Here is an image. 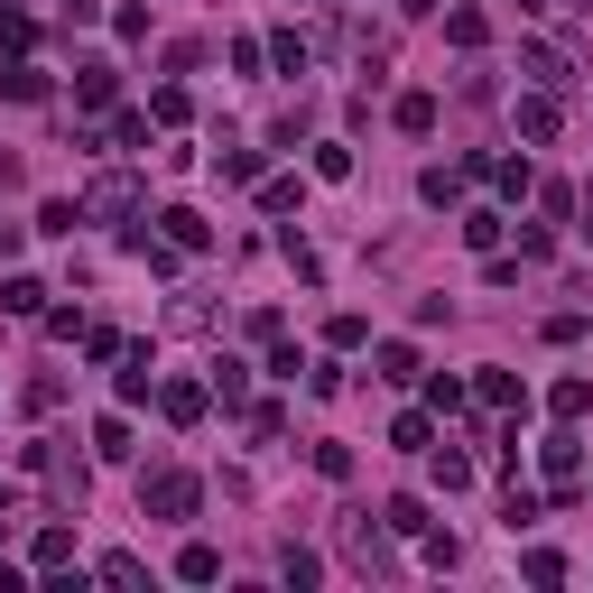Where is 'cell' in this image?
<instances>
[{"label":"cell","mask_w":593,"mask_h":593,"mask_svg":"<svg viewBox=\"0 0 593 593\" xmlns=\"http://www.w3.org/2000/svg\"><path fill=\"white\" fill-rule=\"evenodd\" d=\"M29 473H38V482H57V501H84V463H74L65 436H38V446H29Z\"/></svg>","instance_id":"cell-1"},{"label":"cell","mask_w":593,"mask_h":593,"mask_svg":"<svg viewBox=\"0 0 593 593\" xmlns=\"http://www.w3.org/2000/svg\"><path fill=\"white\" fill-rule=\"evenodd\" d=\"M195 501H204L195 473H149L140 482V510H159V520H195Z\"/></svg>","instance_id":"cell-2"},{"label":"cell","mask_w":593,"mask_h":593,"mask_svg":"<svg viewBox=\"0 0 593 593\" xmlns=\"http://www.w3.org/2000/svg\"><path fill=\"white\" fill-rule=\"evenodd\" d=\"M538 463H548L556 501H575V436H548V446H538Z\"/></svg>","instance_id":"cell-3"},{"label":"cell","mask_w":593,"mask_h":593,"mask_svg":"<svg viewBox=\"0 0 593 593\" xmlns=\"http://www.w3.org/2000/svg\"><path fill=\"white\" fill-rule=\"evenodd\" d=\"M93 214H140V176H102V186H93Z\"/></svg>","instance_id":"cell-4"},{"label":"cell","mask_w":593,"mask_h":593,"mask_svg":"<svg viewBox=\"0 0 593 593\" xmlns=\"http://www.w3.org/2000/svg\"><path fill=\"white\" fill-rule=\"evenodd\" d=\"M159 408H167L176 427H195L204 418V390H195V380H159Z\"/></svg>","instance_id":"cell-5"},{"label":"cell","mask_w":593,"mask_h":593,"mask_svg":"<svg viewBox=\"0 0 593 593\" xmlns=\"http://www.w3.org/2000/svg\"><path fill=\"white\" fill-rule=\"evenodd\" d=\"M0 93H10V102H47V74L29 57H10V65H0Z\"/></svg>","instance_id":"cell-6"},{"label":"cell","mask_w":593,"mask_h":593,"mask_svg":"<svg viewBox=\"0 0 593 593\" xmlns=\"http://www.w3.org/2000/svg\"><path fill=\"white\" fill-rule=\"evenodd\" d=\"M159 223H167V242H176V251H204V242H214V223L186 214V204H176V214H159Z\"/></svg>","instance_id":"cell-7"},{"label":"cell","mask_w":593,"mask_h":593,"mask_svg":"<svg viewBox=\"0 0 593 593\" xmlns=\"http://www.w3.org/2000/svg\"><path fill=\"white\" fill-rule=\"evenodd\" d=\"M399 131H408V140L436 131V93H399Z\"/></svg>","instance_id":"cell-8"},{"label":"cell","mask_w":593,"mask_h":593,"mask_svg":"<svg viewBox=\"0 0 593 593\" xmlns=\"http://www.w3.org/2000/svg\"><path fill=\"white\" fill-rule=\"evenodd\" d=\"M520 140H556V102H548V93L520 102Z\"/></svg>","instance_id":"cell-9"},{"label":"cell","mask_w":593,"mask_h":593,"mask_svg":"<svg viewBox=\"0 0 593 593\" xmlns=\"http://www.w3.org/2000/svg\"><path fill=\"white\" fill-rule=\"evenodd\" d=\"M473 399H482V408H529V399H520V380H510V371H482V380H473Z\"/></svg>","instance_id":"cell-10"},{"label":"cell","mask_w":593,"mask_h":593,"mask_svg":"<svg viewBox=\"0 0 593 593\" xmlns=\"http://www.w3.org/2000/svg\"><path fill=\"white\" fill-rule=\"evenodd\" d=\"M159 390V371H149V352H121V399H149Z\"/></svg>","instance_id":"cell-11"},{"label":"cell","mask_w":593,"mask_h":593,"mask_svg":"<svg viewBox=\"0 0 593 593\" xmlns=\"http://www.w3.org/2000/svg\"><path fill=\"white\" fill-rule=\"evenodd\" d=\"M0 306H10V316H47V288H38V278H10V288H0Z\"/></svg>","instance_id":"cell-12"},{"label":"cell","mask_w":593,"mask_h":593,"mask_svg":"<svg viewBox=\"0 0 593 593\" xmlns=\"http://www.w3.org/2000/svg\"><path fill=\"white\" fill-rule=\"evenodd\" d=\"M93 454H102V463L131 454V418H102V427H93Z\"/></svg>","instance_id":"cell-13"},{"label":"cell","mask_w":593,"mask_h":593,"mask_svg":"<svg viewBox=\"0 0 593 593\" xmlns=\"http://www.w3.org/2000/svg\"><path fill=\"white\" fill-rule=\"evenodd\" d=\"M427 362H418V344H380V380H418Z\"/></svg>","instance_id":"cell-14"},{"label":"cell","mask_w":593,"mask_h":593,"mask_svg":"<svg viewBox=\"0 0 593 593\" xmlns=\"http://www.w3.org/2000/svg\"><path fill=\"white\" fill-rule=\"evenodd\" d=\"M390 446H399V454H427V446H436V427H427V418H418V408H408V418H399V427H390Z\"/></svg>","instance_id":"cell-15"},{"label":"cell","mask_w":593,"mask_h":593,"mask_svg":"<svg viewBox=\"0 0 593 593\" xmlns=\"http://www.w3.org/2000/svg\"><path fill=\"white\" fill-rule=\"evenodd\" d=\"M380 520H390V529H399V538H427V501H408V492H399V501H390V510H380Z\"/></svg>","instance_id":"cell-16"},{"label":"cell","mask_w":593,"mask_h":593,"mask_svg":"<svg viewBox=\"0 0 593 593\" xmlns=\"http://www.w3.org/2000/svg\"><path fill=\"white\" fill-rule=\"evenodd\" d=\"M427 463H436V482H446V492H463V482H473V463L446 454V446H427Z\"/></svg>","instance_id":"cell-17"},{"label":"cell","mask_w":593,"mask_h":593,"mask_svg":"<svg viewBox=\"0 0 593 593\" xmlns=\"http://www.w3.org/2000/svg\"><path fill=\"white\" fill-rule=\"evenodd\" d=\"M446 38H454V47H482V38H492V19H482V10H454Z\"/></svg>","instance_id":"cell-18"},{"label":"cell","mask_w":593,"mask_h":593,"mask_svg":"<svg viewBox=\"0 0 593 593\" xmlns=\"http://www.w3.org/2000/svg\"><path fill=\"white\" fill-rule=\"evenodd\" d=\"M548 399H556V418H584V408H593V380H556Z\"/></svg>","instance_id":"cell-19"},{"label":"cell","mask_w":593,"mask_h":593,"mask_svg":"<svg viewBox=\"0 0 593 593\" xmlns=\"http://www.w3.org/2000/svg\"><path fill=\"white\" fill-rule=\"evenodd\" d=\"M176 575H186V584H214L223 556H214V548H186V556H176Z\"/></svg>","instance_id":"cell-20"},{"label":"cell","mask_w":593,"mask_h":593,"mask_svg":"<svg viewBox=\"0 0 593 593\" xmlns=\"http://www.w3.org/2000/svg\"><path fill=\"white\" fill-rule=\"evenodd\" d=\"M214 399H223V408H242V399H251V371H242V362H223V371H214Z\"/></svg>","instance_id":"cell-21"},{"label":"cell","mask_w":593,"mask_h":593,"mask_svg":"<svg viewBox=\"0 0 593 593\" xmlns=\"http://www.w3.org/2000/svg\"><path fill=\"white\" fill-rule=\"evenodd\" d=\"M38 565H74V529H38Z\"/></svg>","instance_id":"cell-22"},{"label":"cell","mask_w":593,"mask_h":593,"mask_svg":"<svg viewBox=\"0 0 593 593\" xmlns=\"http://www.w3.org/2000/svg\"><path fill=\"white\" fill-rule=\"evenodd\" d=\"M529 74H538V84H575V74H565V57H556V47H529Z\"/></svg>","instance_id":"cell-23"},{"label":"cell","mask_w":593,"mask_h":593,"mask_svg":"<svg viewBox=\"0 0 593 593\" xmlns=\"http://www.w3.org/2000/svg\"><path fill=\"white\" fill-rule=\"evenodd\" d=\"M529 584H565V556L556 548H529Z\"/></svg>","instance_id":"cell-24"},{"label":"cell","mask_w":593,"mask_h":593,"mask_svg":"<svg viewBox=\"0 0 593 593\" xmlns=\"http://www.w3.org/2000/svg\"><path fill=\"white\" fill-rule=\"evenodd\" d=\"M584 214H593V195H584Z\"/></svg>","instance_id":"cell-25"}]
</instances>
